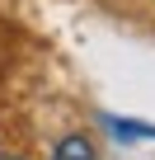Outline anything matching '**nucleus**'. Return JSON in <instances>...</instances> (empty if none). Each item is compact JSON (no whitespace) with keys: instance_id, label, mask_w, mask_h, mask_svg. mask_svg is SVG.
Returning a JSON list of instances; mask_svg holds the SVG:
<instances>
[{"instance_id":"obj_1","label":"nucleus","mask_w":155,"mask_h":160,"mask_svg":"<svg viewBox=\"0 0 155 160\" xmlns=\"http://www.w3.org/2000/svg\"><path fill=\"white\" fill-rule=\"evenodd\" d=\"M52 160H99V155H94L90 137H66V141L52 151Z\"/></svg>"},{"instance_id":"obj_2","label":"nucleus","mask_w":155,"mask_h":160,"mask_svg":"<svg viewBox=\"0 0 155 160\" xmlns=\"http://www.w3.org/2000/svg\"><path fill=\"white\" fill-rule=\"evenodd\" d=\"M108 127H113L118 137H155V127H146V122H122V118H108Z\"/></svg>"}]
</instances>
